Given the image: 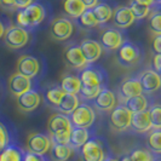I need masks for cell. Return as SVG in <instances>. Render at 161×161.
<instances>
[{
    "label": "cell",
    "mask_w": 161,
    "mask_h": 161,
    "mask_svg": "<svg viewBox=\"0 0 161 161\" xmlns=\"http://www.w3.org/2000/svg\"><path fill=\"white\" fill-rule=\"evenodd\" d=\"M114 10H115V6L110 0H99L98 4L92 8L99 25H107L112 21Z\"/></svg>",
    "instance_id": "cell-19"
},
{
    "label": "cell",
    "mask_w": 161,
    "mask_h": 161,
    "mask_svg": "<svg viewBox=\"0 0 161 161\" xmlns=\"http://www.w3.org/2000/svg\"><path fill=\"white\" fill-rule=\"evenodd\" d=\"M31 40V31L22 28L17 24L10 25L6 28V32L4 34V42L8 48L19 50L28 45Z\"/></svg>",
    "instance_id": "cell-5"
},
{
    "label": "cell",
    "mask_w": 161,
    "mask_h": 161,
    "mask_svg": "<svg viewBox=\"0 0 161 161\" xmlns=\"http://www.w3.org/2000/svg\"><path fill=\"white\" fill-rule=\"evenodd\" d=\"M143 93L141 82L137 76H130L120 82L118 87V101L120 104H124L129 98Z\"/></svg>",
    "instance_id": "cell-12"
},
{
    "label": "cell",
    "mask_w": 161,
    "mask_h": 161,
    "mask_svg": "<svg viewBox=\"0 0 161 161\" xmlns=\"http://www.w3.org/2000/svg\"><path fill=\"white\" fill-rule=\"evenodd\" d=\"M158 74H161V55H154L153 56V68Z\"/></svg>",
    "instance_id": "cell-42"
},
{
    "label": "cell",
    "mask_w": 161,
    "mask_h": 161,
    "mask_svg": "<svg viewBox=\"0 0 161 161\" xmlns=\"http://www.w3.org/2000/svg\"><path fill=\"white\" fill-rule=\"evenodd\" d=\"M130 130L135 133H147L152 130V120L148 110L141 113H133L131 118Z\"/></svg>",
    "instance_id": "cell-21"
},
{
    "label": "cell",
    "mask_w": 161,
    "mask_h": 161,
    "mask_svg": "<svg viewBox=\"0 0 161 161\" xmlns=\"http://www.w3.org/2000/svg\"><path fill=\"white\" fill-rule=\"evenodd\" d=\"M79 155L81 161H103L107 156L112 155V153L105 139L92 136L79 149Z\"/></svg>",
    "instance_id": "cell-2"
},
{
    "label": "cell",
    "mask_w": 161,
    "mask_h": 161,
    "mask_svg": "<svg viewBox=\"0 0 161 161\" xmlns=\"http://www.w3.org/2000/svg\"><path fill=\"white\" fill-rule=\"evenodd\" d=\"M79 104H80V98H79L78 95H68V93H65L63 98L61 99V102H59L58 107L56 108V110H58V113L69 115L78 108Z\"/></svg>",
    "instance_id": "cell-28"
},
{
    "label": "cell",
    "mask_w": 161,
    "mask_h": 161,
    "mask_svg": "<svg viewBox=\"0 0 161 161\" xmlns=\"http://www.w3.org/2000/svg\"><path fill=\"white\" fill-rule=\"evenodd\" d=\"M99 0H82V3L85 4L86 8H93L98 4Z\"/></svg>",
    "instance_id": "cell-45"
},
{
    "label": "cell",
    "mask_w": 161,
    "mask_h": 161,
    "mask_svg": "<svg viewBox=\"0 0 161 161\" xmlns=\"http://www.w3.org/2000/svg\"><path fill=\"white\" fill-rule=\"evenodd\" d=\"M92 137L91 130L84 129V127H72V132H70V139H69V145L73 149H75L76 152H79L82 145L85 144L90 138Z\"/></svg>",
    "instance_id": "cell-25"
},
{
    "label": "cell",
    "mask_w": 161,
    "mask_h": 161,
    "mask_svg": "<svg viewBox=\"0 0 161 161\" xmlns=\"http://www.w3.org/2000/svg\"><path fill=\"white\" fill-rule=\"evenodd\" d=\"M0 6L4 8H15V0H0Z\"/></svg>",
    "instance_id": "cell-44"
},
{
    "label": "cell",
    "mask_w": 161,
    "mask_h": 161,
    "mask_svg": "<svg viewBox=\"0 0 161 161\" xmlns=\"http://www.w3.org/2000/svg\"><path fill=\"white\" fill-rule=\"evenodd\" d=\"M51 161H72L76 154L69 144H52L50 149Z\"/></svg>",
    "instance_id": "cell-24"
},
{
    "label": "cell",
    "mask_w": 161,
    "mask_h": 161,
    "mask_svg": "<svg viewBox=\"0 0 161 161\" xmlns=\"http://www.w3.org/2000/svg\"><path fill=\"white\" fill-rule=\"evenodd\" d=\"M115 57L120 65L125 67V68H131V67L139 64L143 61L144 51L139 44L127 39L116 50Z\"/></svg>",
    "instance_id": "cell-3"
},
{
    "label": "cell",
    "mask_w": 161,
    "mask_h": 161,
    "mask_svg": "<svg viewBox=\"0 0 161 161\" xmlns=\"http://www.w3.org/2000/svg\"><path fill=\"white\" fill-rule=\"evenodd\" d=\"M70 132L72 130H64V131H59V132L51 135L50 138L52 141V144H69Z\"/></svg>",
    "instance_id": "cell-38"
},
{
    "label": "cell",
    "mask_w": 161,
    "mask_h": 161,
    "mask_svg": "<svg viewBox=\"0 0 161 161\" xmlns=\"http://www.w3.org/2000/svg\"><path fill=\"white\" fill-rule=\"evenodd\" d=\"M152 51L154 55H161V35H155L152 42Z\"/></svg>",
    "instance_id": "cell-41"
},
{
    "label": "cell",
    "mask_w": 161,
    "mask_h": 161,
    "mask_svg": "<svg viewBox=\"0 0 161 161\" xmlns=\"http://www.w3.org/2000/svg\"><path fill=\"white\" fill-rule=\"evenodd\" d=\"M102 87H95V86H85L81 85L80 92H79V98L84 101H93L97 97V95L101 92Z\"/></svg>",
    "instance_id": "cell-37"
},
{
    "label": "cell",
    "mask_w": 161,
    "mask_h": 161,
    "mask_svg": "<svg viewBox=\"0 0 161 161\" xmlns=\"http://www.w3.org/2000/svg\"><path fill=\"white\" fill-rule=\"evenodd\" d=\"M42 97H41L40 91L36 89H32L22 95L16 97V104L19 110L24 113H31L34 112L39 105H40Z\"/></svg>",
    "instance_id": "cell-15"
},
{
    "label": "cell",
    "mask_w": 161,
    "mask_h": 161,
    "mask_svg": "<svg viewBox=\"0 0 161 161\" xmlns=\"http://www.w3.org/2000/svg\"><path fill=\"white\" fill-rule=\"evenodd\" d=\"M10 144V132L6 126L0 122V153Z\"/></svg>",
    "instance_id": "cell-39"
},
{
    "label": "cell",
    "mask_w": 161,
    "mask_h": 161,
    "mask_svg": "<svg viewBox=\"0 0 161 161\" xmlns=\"http://www.w3.org/2000/svg\"><path fill=\"white\" fill-rule=\"evenodd\" d=\"M47 16V6L44 3L34 1L25 8L17 10L15 19H16L17 25L32 32V31H35L36 28H39L41 24L46 21Z\"/></svg>",
    "instance_id": "cell-1"
},
{
    "label": "cell",
    "mask_w": 161,
    "mask_h": 161,
    "mask_svg": "<svg viewBox=\"0 0 161 161\" xmlns=\"http://www.w3.org/2000/svg\"><path fill=\"white\" fill-rule=\"evenodd\" d=\"M78 76L80 78L81 85L85 86H95V87H108L109 76L103 67L95 63H89L82 69L79 70Z\"/></svg>",
    "instance_id": "cell-4"
},
{
    "label": "cell",
    "mask_w": 161,
    "mask_h": 161,
    "mask_svg": "<svg viewBox=\"0 0 161 161\" xmlns=\"http://www.w3.org/2000/svg\"><path fill=\"white\" fill-rule=\"evenodd\" d=\"M64 95H65L64 90L61 87V85L59 84H53V85L48 86L47 89L45 90L44 99H45V103L46 104L56 109Z\"/></svg>",
    "instance_id": "cell-26"
},
{
    "label": "cell",
    "mask_w": 161,
    "mask_h": 161,
    "mask_svg": "<svg viewBox=\"0 0 161 161\" xmlns=\"http://www.w3.org/2000/svg\"><path fill=\"white\" fill-rule=\"evenodd\" d=\"M103 161H120V159H118V158L114 156V155H109V156H107Z\"/></svg>",
    "instance_id": "cell-48"
},
{
    "label": "cell",
    "mask_w": 161,
    "mask_h": 161,
    "mask_svg": "<svg viewBox=\"0 0 161 161\" xmlns=\"http://www.w3.org/2000/svg\"><path fill=\"white\" fill-rule=\"evenodd\" d=\"M132 113L124 104H116V107L110 112L109 125L110 129L115 132H125L130 130Z\"/></svg>",
    "instance_id": "cell-10"
},
{
    "label": "cell",
    "mask_w": 161,
    "mask_h": 161,
    "mask_svg": "<svg viewBox=\"0 0 161 161\" xmlns=\"http://www.w3.org/2000/svg\"><path fill=\"white\" fill-rule=\"evenodd\" d=\"M129 156L132 161H154V159L156 158V155H154L148 148L143 147L132 149Z\"/></svg>",
    "instance_id": "cell-33"
},
{
    "label": "cell",
    "mask_w": 161,
    "mask_h": 161,
    "mask_svg": "<svg viewBox=\"0 0 161 161\" xmlns=\"http://www.w3.org/2000/svg\"><path fill=\"white\" fill-rule=\"evenodd\" d=\"M79 45L87 63H95L102 55L103 48L99 41L93 40V39H84L80 41Z\"/></svg>",
    "instance_id": "cell-20"
},
{
    "label": "cell",
    "mask_w": 161,
    "mask_h": 161,
    "mask_svg": "<svg viewBox=\"0 0 161 161\" xmlns=\"http://www.w3.org/2000/svg\"><path fill=\"white\" fill-rule=\"evenodd\" d=\"M25 147H27V150L31 153L46 155L52 147V141L50 138V135L41 133V132H32L27 137Z\"/></svg>",
    "instance_id": "cell-11"
},
{
    "label": "cell",
    "mask_w": 161,
    "mask_h": 161,
    "mask_svg": "<svg viewBox=\"0 0 161 161\" xmlns=\"http://www.w3.org/2000/svg\"><path fill=\"white\" fill-rule=\"evenodd\" d=\"M23 161H50L46 158V155H39V154L31 153V152H25L23 156Z\"/></svg>",
    "instance_id": "cell-40"
},
{
    "label": "cell",
    "mask_w": 161,
    "mask_h": 161,
    "mask_svg": "<svg viewBox=\"0 0 161 161\" xmlns=\"http://www.w3.org/2000/svg\"><path fill=\"white\" fill-rule=\"evenodd\" d=\"M92 103L97 110L103 112V113H110L118 104V97L115 92L105 87L101 90V92L92 101Z\"/></svg>",
    "instance_id": "cell-17"
},
{
    "label": "cell",
    "mask_w": 161,
    "mask_h": 161,
    "mask_svg": "<svg viewBox=\"0 0 161 161\" xmlns=\"http://www.w3.org/2000/svg\"><path fill=\"white\" fill-rule=\"evenodd\" d=\"M59 85L64 90L65 93H68V95H79L81 89L80 78L78 75H74V74L64 75L59 82Z\"/></svg>",
    "instance_id": "cell-29"
},
{
    "label": "cell",
    "mask_w": 161,
    "mask_h": 161,
    "mask_svg": "<svg viewBox=\"0 0 161 161\" xmlns=\"http://www.w3.org/2000/svg\"><path fill=\"white\" fill-rule=\"evenodd\" d=\"M154 161H161V156H156V158L154 159Z\"/></svg>",
    "instance_id": "cell-50"
},
{
    "label": "cell",
    "mask_w": 161,
    "mask_h": 161,
    "mask_svg": "<svg viewBox=\"0 0 161 161\" xmlns=\"http://www.w3.org/2000/svg\"><path fill=\"white\" fill-rule=\"evenodd\" d=\"M136 3H139V4H143V5H148V6H152L153 8L154 5V0H133Z\"/></svg>",
    "instance_id": "cell-46"
},
{
    "label": "cell",
    "mask_w": 161,
    "mask_h": 161,
    "mask_svg": "<svg viewBox=\"0 0 161 161\" xmlns=\"http://www.w3.org/2000/svg\"><path fill=\"white\" fill-rule=\"evenodd\" d=\"M147 148L156 156H161V129H152L147 132Z\"/></svg>",
    "instance_id": "cell-27"
},
{
    "label": "cell",
    "mask_w": 161,
    "mask_h": 161,
    "mask_svg": "<svg viewBox=\"0 0 161 161\" xmlns=\"http://www.w3.org/2000/svg\"><path fill=\"white\" fill-rule=\"evenodd\" d=\"M74 21H75L76 25H79L84 31H91V29H95L97 27H99V23L97 21L92 8H86L85 12L81 14L80 16L78 17L76 19H74Z\"/></svg>",
    "instance_id": "cell-30"
},
{
    "label": "cell",
    "mask_w": 161,
    "mask_h": 161,
    "mask_svg": "<svg viewBox=\"0 0 161 161\" xmlns=\"http://www.w3.org/2000/svg\"><path fill=\"white\" fill-rule=\"evenodd\" d=\"M72 127L73 125L69 116L62 113L52 114L47 121V132L50 136L56 132H59V131L72 130Z\"/></svg>",
    "instance_id": "cell-22"
},
{
    "label": "cell",
    "mask_w": 161,
    "mask_h": 161,
    "mask_svg": "<svg viewBox=\"0 0 161 161\" xmlns=\"http://www.w3.org/2000/svg\"><path fill=\"white\" fill-rule=\"evenodd\" d=\"M152 99L149 98V95H145V93H141L135 97H131L129 98L124 105L129 109L131 113H141V112H144L148 110L149 107L152 105Z\"/></svg>",
    "instance_id": "cell-23"
},
{
    "label": "cell",
    "mask_w": 161,
    "mask_h": 161,
    "mask_svg": "<svg viewBox=\"0 0 161 161\" xmlns=\"http://www.w3.org/2000/svg\"><path fill=\"white\" fill-rule=\"evenodd\" d=\"M23 149L15 144H8L1 153H0V161H23L24 156Z\"/></svg>",
    "instance_id": "cell-32"
},
{
    "label": "cell",
    "mask_w": 161,
    "mask_h": 161,
    "mask_svg": "<svg viewBox=\"0 0 161 161\" xmlns=\"http://www.w3.org/2000/svg\"><path fill=\"white\" fill-rule=\"evenodd\" d=\"M63 8L67 16H69L73 19H76L81 14L85 12L86 6L82 3V0H64Z\"/></svg>",
    "instance_id": "cell-31"
},
{
    "label": "cell",
    "mask_w": 161,
    "mask_h": 161,
    "mask_svg": "<svg viewBox=\"0 0 161 161\" xmlns=\"http://www.w3.org/2000/svg\"><path fill=\"white\" fill-rule=\"evenodd\" d=\"M48 32L53 40H68L74 33V22L68 17H56L51 21V23L48 25Z\"/></svg>",
    "instance_id": "cell-9"
},
{
    "label": "cell",
    "mask_w": 161,
    "mask_h": 161,
    "mask_svg": "<svg viewBox=\"0 0 161 161\" xmlns=\"http://www.w3.org/2000/svg\"><path fill=\"white\" fill-rule=\"evenodd\" d=\"M44 63L40 62V59L35 56L31 55H23L18 58L16 63V72L22 74L24 76L38 80L42 75V67Z\"/></svg>",
    "instance_id": "cell-6"
},
{
    "label": "cell",
    "mask_w": 161,
    "mask_h": 161,
    "mask_svg": "<svg viewBox=\"0 0 161 161\" xmlns=\"http://www.w3.org/2000/svg\"><path fill=\"white\" fill-rule=\"evenodd\" d=\"M130 8L132 10L133 12V16L136 18V21H141V19H144L145 17H148L150 15L153 8L152 6H148V5H143V4H139L136 1H131V4L129 5Z\"/></svg>",
    "instance_id": "cell-35"
},
{
    "label": "cell",
    "mask_w": 161,
    "mask_h": 161,
    "mask_svg": "<svg viewBox=\"0 0 161 161\" xmlns=\"http://www.w3.org/2000/svg\"><path fill=\"white\" fill-rule=\"evenodd\" d=\"M112 21H113L114 27L125 31L136 22V18L133 16V12L130 6H116L114 10Z\"/></svg>",
    "instance_id": "cell-18"
},
{
    "label": "cell",
    "mask_w": 161,
    "mask_h": 161,
    "mask_svg": "<svg viewBox=\"0 0 161 161\" xmlns=\"http://www.w3.org/2000/svg\"><path fill=\"white\" fill-rule=\"evenodd\" d=\"M153 8H161V0H154Z\"/></svg>",
    "instance_id": "cell-49"
},
{
    "label": "cell",
    "mask_w": 161,
    "mask_h": 161,
    "mask_svg": "<svg viewBox=\"0 0 161 161\" xmlns=\"http://www.w3.org/2000/svg\"><path fill=\"white\" fill-rule=\"evenodd\" d=\"M5 32H6V25H5V23L0 19V39H1V38H4Z\"/></svg>",
    "instance_id": "cell-47"
},
{
    "label": "cell",
    "mask_w": 161,
    "mask_h": 161,
    "mask_svg": "<svg viewBox=\"0 0 161 161\" xmlns=\"http://www.w3.org/2000/svg\"><path fill=\"white\" fill-rule=\"evenodd\" d=\"M149 31L153 33L154 35H161V8H153L149 19Z\"/></svg>",
    "instance_id": "cell-34"
},
{
    "label": "cell",
    "mask_w": 161,
    "mask_h": 161,
    "mask_svg": "<svg viewBox=\"0 0 161 161\" xmlns=\"http://www.w3.org/2000/svg\"><path fill=\"white\" fill-rule=\"evenodd\" d=\"M143 93L152 96L161 89V76L154 69H145L137 75Z\"/></svg>",
    "instance_id": "cell-16"
},
{
    "label": "cell",
    "mask_w": 161,
    "mask_h": 161,
    "mask_svg": "<svg viewBox=\"0 0 161 161\" xmlns=\"http://www.w3.org/2000/svg\"><path fill=\"white\" fill-rule=\"evenodd\" d=\"M68 116L72 121V125L75 127L91 129L96 121V112L93 107L89 103H80L78 108Z\"/></svg>",
    "instance_id": "cell-7"
},
{
    "label": "cell",
    "mask_w": 161,
    "mask_h": 161,
    "mask_svg": "<svg viewBox=\"0 0 161 161\" xmlns=\"http://www.w3.org/2000/svg\"><path fill=\"white\" fill-rule=\"evenodd\" d=\"M63 57H64V62L68 67H70L73 69H82L85 65L89 63L86 62L84 53L81 51V47L79 44L75 42H70L64 47V52H63Z\"/></svg>",
    "instance_id": "cell-14"
},
{
    "label": "cell",
    "mask_w": 161,
    "mask_h": 161,
    "mask_svg": "<svg viewBox=\"0 0 161 161\" xmlns=\"http://www.w3.org/2000/svg\"><path fill=\"white\" fill-rule=\"evenodd\" d=\"M8 91L14 96L18 97L19 95H22V93L29 91V90L36 89V80L29 79V78H27V76L16 72L8 78Z\"/></svg>",
    "instance_id": "cell-13"
},
{
    "label": "cell",
    "mask_w": 161,
    "mask_h": 161,
    "mask_svg": "<svg viewBox=\"0 0 161 161\" xmlns=\"http://www.w3.org/2000/svg\"><path fill=\"white\" fill-rule=\"evenodd\" d=\"M125 40H127L125 32L114 25H110V27H105L103 29L99 38V44L102 45V48L104 51L112 52V51H116Z\"/></svg>",
    "instance_id": "cell-8"
},
{
    "label": "cell",
    "mask_w": 161,
    "mask_h": 161,
    "mask_svg": "<svg viewBox=\"0 0 161 161\" xmlns=\"http://www.w3.org/2000/svg\"><path fill=\"white\" fill-rule=\"evenodd\" d=\"M148 112L150 114V120H152V129H161V103L155 102L152 103L149 107Z\"/></svg>",
    "instance_id": "cell-36"
},
{
    "label": "cell",
    "mask_w": 161,
    "mask_h": 161,
    "mask_svg": "<svg viewBox=\"0 0 161 161\" xmlns=\"http://www.w3.org/2000/svg\"><path fill=\"white\" fill-rule=\"evenodd\" d=\"M35 0H15V8L19 10V8H25L33 4Z\"/></svg>",
    "instance_id": "cell-43"
}]
</instances>
